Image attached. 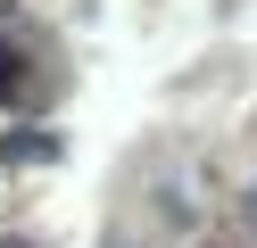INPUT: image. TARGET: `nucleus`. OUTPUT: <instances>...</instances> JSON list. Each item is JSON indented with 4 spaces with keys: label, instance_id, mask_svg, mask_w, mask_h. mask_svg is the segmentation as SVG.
<instances>
[{
    "label": "nucleus",
    "instance_id": "1",
    "mask_svg": "<svg viewBox=\"0 0 257 248\" xmlns=\"http://www.w3.org/2000/svg\"><path fill=\"white\" fill-rule=\"evenodd\" d=\"M9 248H25V240H9Z\"/></svg>",
    "mask_w": 257,
    "mask_h": 248
}]
</instances>
